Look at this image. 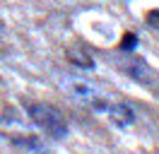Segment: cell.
I'll return each instance as SVG.
<instances>
[{"label":"cell","mask_w":159,"mask_h":154,"mask_svg":"<svg viewBox=\"0 0 159 154\" xmlns=\"http://www.w3.org/2000/svg\"><path fill=\"white\" fill-rule=\"evenodd\" d=\"M135 48H138V36H135L133 31H125V34H123V38H120V51L133 53Z\"/></svg>","instance_id":"5"},{"label":"cell","mask_w":159,"mask_h":154,"mask_svg":"<svg viewBox=\"0 0 159 154\" xmlns=\"http://www.w3.org/2000/svg\"><path fill=\"white\" fill-rule=\"evenodd\" d=\"M27 116L46 135H51L53 140H63L68 135V120L60 113V108H56V106L43 104V101H34V104H27Z\"/></svg>","instance_id":"1"},{"label":"cell","mask_w":159,"mask_h":154,"mask_svg":"<svg viewBox=\"0 0 159 154\" xmlns=\"http://www.w3.org/2000/svg\"><path fill=\"white\" fill-rule=\"evenodd\" d=\"M68 60L77 67H84V70H92V67H94V60H92L87 53H82V51H68Z\"/></svg>","instance_id":"4"},{"label":"cell","mask_w":159,"mask_h":154,"mask_svg":"<svg viewBox=\"0 0 159 154\" xmlns=\"http://www.w3.org/2000/svg\"><path fill=\"white\" fill-rule=\"evenodd\" d=\"M145 22H147V27H149V29L159 31V10H149L147 15H145Z\"/></svg>","instance_id":"6"},{"label":"cell","mask_w":159,"mask_h":154,"mask_svg":"<svg viewBox=\"0 0 159 154\" xmlns=\"http://www.w3.org/2000/svg\"><path fill=\"white\" fill-rule=\"evenodd\" d=\"M106 116L116 128H128L135 123V111L128 104H109L106 106Z\"/></svg>","instance_id":"3"},{"label":"cell","mask_w":159,"mask_h":154,"mask_svg":"<svg viewBox=\"0 0 159 154\" xmlns=\"http://www.w3.org/2000/svg\"><path fill=\"white\" fill-rule=\"evenodd\" d=\"M123 70H125V75H128L130 79H135L140 84H152V82H154V72H152V67H149L142 58L130 56L128 60H125Z\"/></svg>","instance_id":"2"}]
</instances>
